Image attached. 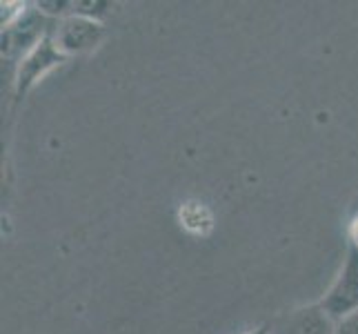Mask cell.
<instances>
[{"instance_id":"8992f818","label":"cell","mask_w":358,"mask_h":334,"mask_svg":"<svg viewBox=\"0 0 358 334\" xmlns=\"http://www.w3.org/2000/svg\"><path fill=\"white\" fill-rule=\"evenodd\" d=\"M348 245L358 250V203L352 207V214L348 221Z\"/></svg>"},{"instance_id":"6da1fadb","label":"cell","mask_w":358,"mask_h":334,"mask_svg":"<svg viewBox=\"0 0 358 334\" xmlns=\"http://www.w3.org/2000/svg\"><path fill=\"white\" fill-rule=\"evenodd\" d=\"M54 22V18H49L36 5H27L20 18L3 27V63H14L18 67L20 60L52 34Z\"/></svg>"},{"instance_id":"52a82bcc","label":"cell","mask_w":358,"mask_h":334,"mask_svg":"<svg viewBox=\"0 0 358 334\" xmlns=\"http://www.w3.org/2000/svg\"><path fill=\"white\" fill-rule=\"evenodd\" d=\"M336 334H358V312L343 319L336 326Z\"/></svg>"},{"instance_id":"ba28073f","label":"cell","mask_w":358,"mask_h":334,"mask_svg":"<svg viewBox=\"0 0 358 334\" xmlns=\"http://www.w3.org/2000/svg\"><path fill=\"white\" fill-rule=\"evenodd\" d=\"M245 334H271V326L263 323V326H258L256 330H250V332H245Z\"/></svg>"},{"instance_id":"5b68a950","label":"cell","mask_w":358,"mask_h":334,"mask_svg":"<svg viewBox=\"0 0 358 334\" xmlns=\"http://www.w3.org/2000/svg\"><path fill=\"white\" fill-rule=\"evenodd\" d=\"M336 321L318 303L294 310L271 326V334H336Z\"/></svg>"},{"instance_id":"3957f363","label":"cell","mask_w":358,"mask_h":334,"mask_svg":"<svg viewBox=\"0 0 358 334\" xmlns=\"http://www.w3.org/2000/svg\"><path fill=\"white\" fill-rule=\"evenodd\" d=\"M323 310L341 323L343 319L358 312V250L348 245L345 263L338 272V277L329 286L323 299L318 301Z\"/></svg>"},{"instance_id":"7a4b0ae2","label":"cell","mask_w":358,"mask_h":334,"mask_svg":"<svg viewBox=\"0 0 358 334\" xmlns=\"http://www.w3.org/2000/svg\"><path fill=\"white\" fill-rule=\"evenodd\" d=\"M107 29L101 20L85 18V16H65L54 22L52 41L60 54L69 60L76 56H87L94 49L101 47L105 41Z\"/></svg>"},{"instance_id":"277c9868","label":"cell","mask_w":358,"mask_h":334,"mask_svg":"<svg viewBox=\"0 0 358 334\" xmlns=\"http://www.w3.org/2000/svg\"><path fill=\"white\" fill-rule=\"evenodd\" d=\"M65 63H69V58L58 52V47L52 41V34H49L18 63L14 76V103H20L49 71Z\"/></svg>"}]
</instances>
